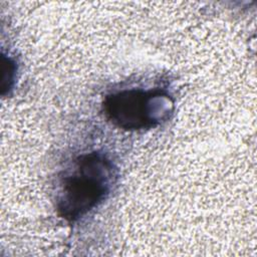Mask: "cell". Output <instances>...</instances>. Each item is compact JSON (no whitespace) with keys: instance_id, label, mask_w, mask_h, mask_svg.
I'll list each match as a JSON object with an SVG mask.
<instances>
[{"instance_id":"7a4b0ae2","label":"cell","mask_w":257,"mask_h":257,"mask_svg":"<svg viewBox=\"0 0 257 257\" xmlns=\"http://www.w3.org/2000/svg\"><path fill=\"white\" fill-rule=\"evenodd\" d=\"M103 109L116 126L127 131L152 128L169 118L173 101L163 89H122L105 96Z\"/></svg>"},{"instance_id":"6da1fadb","label":"cell","mask_w":257,"mask_h":257,"mask_svg":"<svg viewBox=\"0 0 257 257\" xmlns=\"http://www.w3.org/2000/svg\"><path fill=\"white\" fill-rule=\"evenodd\" d=\"M115 180L116 168L103 153L78 156L60 177L58 214L68 222L77 221L106 199Z\"/></svg>"}]
</instances>
